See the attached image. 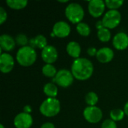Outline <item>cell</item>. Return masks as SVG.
<instances>
[{"instance_id": "d4e9b609", "label": "cell", "mask_w": 128, "mask_h": 128, "mask_svg": "<svg viewBox=\"0 0 128 128\" xmlns=\"http://www.w3.org/2000/svg\"><path fill=\"white\" fill-rule=\"evenodd\" d=\"M106 6L109 8L110 10H116L117 8H119L123 4V0H106L105 1Z\"/></svg>"}, {"instance_id": "4fadbf2b", "label": "cell", "mask_w": 128, "mask_h": 128, "mask_svg": "<svg viewBox=\"0 0 128 128\" xmlns=\"http://www.w3.org/2000/svg\"><path fill=\"white\" fill-rule=\"evenodd\" d=\"M112 44L118 50H124L128 47V35L124 32H119L114 36Z\"/></svg>"}, {"instance_id": "e0dca14e", "label": "cell", "mask_w": 128, "mask_h": 128, "mask_svg": "<svg viewBox=\"0 0 128 128\" xmlns=\"http://www.w3.org/2000/svg\"><path fill=\"white\" fill-rule=\"evenodd\" d=\"M44 92L49 98H56L58 94V88L55 84L49 82L45 84V86H44Z\"/></svg>"}, {"instance_id": "ffe728a7", "label": "cell", "mask_w": 128, "mask_h": 128, "mask_svg": "<svg viewBox=\"0 0 128 128\" xmlns=\"http://www.w3.org/2000/svg\"><path fill=\"white\" fill-rule=\"evenodd\" d=\"M42 73L47 77H55L57 74V70L52 64H46L43 67Z\"/></svg>"}, {"instance_id": "ac0fdd59", "label": "cell", "mask_w": 128, "mask_h": 128, "mask_svg": "<svg viewBox=\"0 0 128 128\" xmlns=\"http://www.w3.org/2000/svg\"><path fill=\"white\" fill-rule=\"evenodd\" d=\"M6 3L9 8L15 9V10H20V9L24 8L27 5L28 1L26 0H7Z\"/></svg>"}, {"instance_id": "9c48e42d", "label": "cell", "mask_w": 128, "mask_h": 128, "mask_svg": "<svg viewBox=\"0 0 128 128\" xmlns=\"http://www.w3.org/2000/svg\"><path fill=\"white\" fill-rule=\"evenodd\" d=\"M32 123L33 119L32 116L26 112L19 113L14 120V126L16 128H30Z\"/></svg>"}, {"instance_id": "836d02e7", "label": "cell", "mask_w": 128, "mask_h": 128, "mask_svg": "<svg viewBox=\"0 0 128 128\" xmlns=\"http://www.w3.org/2000/svg\"><path fill=\"white\" fill-rule=\"evenodd\" d=\"M58 2H62V3H64V2H68V0H64V1H61V0H58Z\"/></svg>"}, {"instance_id": "4dcf8cb0", "label": "cell", "mask_w": 128, "mask_h": 128, "mask_svg": "<svg viewBox=\"0 0 128 128\" xmlns=\"http://www.w3.org/2000/svg\"><path fill=\"white\" fill-rule=\"evenodd\" d=\"M40 128H55V126L52 123H50V122H46L45 124H44Z\"/></svg>"}, {"instance_id": "7c38bea8", "label": "cell", "mask_w": 128, "mask_h": 128, "mask_svg": "<svg viewBox=\"0 0 128 128\" xmlns=\"http://www.w3.org/2000/svg\"><path fill=\"white\" fill-rule=\"evenodd\" d=\"M14 66V60L11 55L2 53L0 56V70L3 74L10 73Z\"/></svg>"}, {"instance_id": "7402d4cb", "label": "cell", "mask_w": 128, "mask_h": 128, "mask_svg": "<svg viewBox=\"0 0 128 128\" xmlns=\"http://www.w3.org/2000/svg\"><path fill=\"white\" fill-rule=\"evenodd\" d=\"M124 115H125V113H124V110H120V109H115L110 112V118L114 122L122 121L124 118Z\"/></svg>"}, {"instance_id": "cb8c5ba5", "label": "cell", "mask_w": 128, "mask_h": 128, "mask_svg": "<svg viewBox=\"0 0 128 128\" xmlns=\"http://www.w3.org/2000/svg\"><path fill=\"white\" fill-rule=\"evenodd\" d=\"M35 46L39 49H44L47 46V40L46 38L43 34H38L35 38H34Z\"/></svg>"}, {"instance_id": "277c9868", "label": "cell", "mask_w": 128, "mask_h": 128, "mask_svg": "<svg viewBox=\"0 0 128 128\" xmlns=\"http://www.w3.org/2000/svg\"><path fill=\"white\" fill-rule=\"evenodd\" d=\"M65 15L72 23H80L85 16L82 7L78 3H70L65 8Z\"/></svg>"}, {"instance_id": "e575fe53", "label": "cell", "mask_w": 128, "mask_h": 128, "mask_svg": "<svg viewBox=\"0 0 128 128\" xmlns=\"http://www.w3.org/2000/svg\"><path fill=\"white\" fill-rule=\"evenodd\" d=\"M51 36H52V37H54V36H55V34H54L53 32H52V33H51Z\"/></svg>"}, {"instance_id": "44dd1931", "label": "cell", "mask_w": 128, "mask_h": 128, "mask_svg": "<svg viewBox=\"0 0 128 128\" xmlns=\"http://www.w3.org/2000/svg\"><path fill=\"white\" fill-rule=\"evenodd\" d=\"M98 39L102 42H107L111 38V32L109 28H104L98 32Z\"/></svg>"}, {"instance_id": "d6986e66", "label": "cell", "mask_w": 128, "mask_h": 128, "mask_svg": "<svg viewBox=\"0 0 128 128\" xmlns=\"http://www.w3.org/2000/svg\"><path fill=\"white\" fill-rule=\"evenodd\" d=\"M76 31L80 35L84 36V37H87L89 35V34L91 32V28L87 23L80 22L76 26Z\"/></svg>"}, {"instance_id": "6da1fadb", "label": "cell", "mask_w": 128, "mask_h": 128, "mask_svg": "<svg viewBox=\"0 0 128 128\" xmlns=\"http://www.w3.org/2000/svg\"><path fill=\"white\" fill-rule=\"evenodd\" d=\"M94 71L93 64L86 58H78L74 61L71 65V73L74 78L78 80L89 79Z\"/></svg>"}, {"instance_id": "f546056e", "label": "cell", "mask_w": 128, "mask_h": 128, "mask_svg": "<svg viewBox=\"0 0 128 128\" xmlns=\"http://www.w3.org/2000/svg\"><path fill=\"white\" fill-rule=\"evenodd\" d=\"M95 26H96V28H97L98 30H100V29H101V28H105V27H104V23H103V21H102V20H99V21H98V22H96V24H95Z\"/></svg>"}, {"instance_id": "484cf974", "label": "cell", "mask_w": 128, "mask_h": 128, "mask_svg": "<svg viewBox=\"0 0 128 128\" xmlns=\"http://www.w3.org/2000/svg\"><path fill=\"white\" fill-rule=\"evenodd\" d=\"M28 40L26 37V34H19L16 36L15 38V42L17 45L22 46H26L27 45V44H28Z\"/></svg>"}, {"instance_id": "1f68e13d", "label": "cell", "mask_w": 128, "mask_h": 128, "mask_svg": "<svg viewBox=\"0 0 128 128\" xmlns=\"http://www.w3.org/2000/svg\"><path fill=\"white\" fill-rule=\"evenodd\" d=\"M32 112V107L29 105H26L23 107V112L29 114Z\"/></svg>"}, {"instance_id": "f1b7e54d", "label": "cell", "mask_w": 128, "mask_h": 128, "mask_svg": "<svg viewBox=\"0 0 128 128\" xmlns=\"http://www.w3.org/2000/svg\"><path fill=\"white\" fill-rule=\"evenodd\" d=\"M87 52H88V54L90 56H94L97 55L98 51H97V50L94 47H89L88 49V50H87Z\"/></svg>"}, {"instance_id": "4316f807", "label": "cell", "mask_w": 128, "mask_h": 128, "mask_svg": "<svg viewBox=\"0 0 128 128\" xmlns=\"http://www.w3.org/2000/svg\"><path fill=\"white\" fill-rule=\"evenodd\" d=\"M101 128H117V125L112 119H106L102 123Z\"/></svg>"}, {"instance_id": "9a60e30c", "label": "cell", "mask_w": 128, "mask_h": 128, "mask_svg": "<svg viewBox=\"0 0 128 128\" xmlns=\"http://www.w3.org/2000/svg\"><path fill=\"white\" fill-rule=\"evenodd\" d=\"M15 45V40L10 35L4 34L0 36V46L2 50L10 51L14 49Z\"/></svg>"}, {"instance_id": "2e32d148", "label": "cell", "mask_w": 128, "mask_h": 128, "mask_svg": "<svg viewBox=\"0 0 128 128\" xmlns=\"http://www.w3.org/2000/svg\"><path fill=\"white\" fill-rule=\"evenodd\" d=\"M67 52L68 55L76 59L78 58L81 53V47L80 45L76 41H70L66 47Z\"/></svg>"}, {"instance_id": "8992f818", "label": "cell", "mask_w": 128, "mask_h": 128, "mask_svg": "<svg viewBox=\"0 0 128 128\" xmlns=\"http://www.w3.org/2000/svg\"><path fill=\"white\" fill-rule=\"evenodd\" d=\"M57 85L61 87L67 88L70 86L74 82V76L70 71L66 69H62L58 70L52 80Z\"/></svg>"}, {"instance_id": "30bf717a", "label": "cell", "mask_w": 128, "mask_h": 128, "mask_svg": "<svg viewBox=\"0 0 128 128\" xmlns=\"http://www.w3.org/2000/svg\"><path fill=\"white\" fill-rule=\"evenodd\" d=\"M41 58L46 64H52L58 58V51L56 48L52 45H47L42 50Z\"/></svg>"}, {"instance_id": "52a82bcc", "label": "cell", "mask_w": 128, "mask_h": 128, "mask_svg": "<svg viewBox=\"0 0 128 128\" xmlns=\"http://www.w3.org/2000/svg\"><path fill=\"white\" fill-rule=\"evenodd\" d=\"M83 116L85 119L92 124L99 122L103 118L102 110L97 106H87L83 111Z\"/></svg>"}, {"instance_id": "5b68a950", "label": "cell", "mask_w": 128, "mask_h": 128, "mask_svg": "<svg viewBox=\"0 0 128 128\" xmlns=\"http://www.w3.org/2000/svg\"><path fill=\"white\" fill-rule=\"evenodd\" d=\"M122 15L117 10H110L104 16L102 21L105 28L111 29L117 27L121 22Z\"/></svg>"}, {"instance_id": "8fae6325", "label": "cell", "mask_w": 128, "mask_h": 128, "mask_svg": "<svg viewBox=\"0 0 128 128\" xmlns=\"http://www.w3.org/2000/svg\"><path fill=\"white\" fill-rule=\"evenodd\" d=\"M52 32L55 34V36L58 38H66L70 33V26L64 21H58L53 26Z\"/></svg>"}, {"instance_id": "603a6c76", "label": "cell", "mask_w": 128, "mask_h": 128, "mask_svg": "<svg viewBox=\"0 0 128 128\" xmlns=\"http://www.w3.org/2000/svg\"><path fill=\"white\" fill-rule=\"evenodd\" d=\"M86 102L89 106H94L98 102V96L96 93L91 92L86 96Z\"/></svg>"}, {"instance_id": "5bb4252c", "label": "cell", "mask_w": 128, "mask_h": 128, "mask_svg": "<svg viewBox=\"0 0 128 128\" xmlns=\"http://www.w3.org/2000/svg\"><path fill=\"white\" fill-rule=\"evenodd\" d=\"M96 57L100 62L108 63L112 60L114 57V52L109 47H103L98 50Z\"/></svg>"}, {"instance_id": "83f0119b", "label": "cell", "mask_w": 128, "mask_h": 128, "mask_svg": "<svg viewBox=\"0 0 128 128\" xmlns=\"http://www.w3.org/2000/svg\"><path fill=\"white\" fill-rule=\"evenodd\" d=\"M6 20H7V13L2 7H0V25H2Z\"/></svg>"}, {"instance_id": "d590c367", "label": "cell", "mask_w": 128, "mask_h": 128, "mask_svg": "<svg viewBox=\"0 0 128 128\" xmlns=\"http://www.w3.org/2000/svg\"><path fill=\"white\" fill-rule=\"evenodd\" d=\"M0 128H4V125L3 124H0Z\"/></svg>"}, {"instance_id": "d6a6232c", "label": "cell", "mask_w": 128, "mask_h": 128, "mask_svg": "<svg viewBox=\"0 0 128 128\" xmlns=\"http://www.w3.org/2000/svg\"><path fill=\"white\" fill-rule=\"evenodd\" d=\"M124 112L125 115L128 116V102H127V103H126V104L124 105Z\"/></svg>"}, {"instance_id": "3957f363", "label": "cell", "mask_w": 128, "mask_h": 128, "mask_svg": "<svg viewBox=\"0 0 128 128\" xmlns=\"http://www.w3.org/2000/svg\"><path fill=\"white\" fill-rule=\"evenodd\" d=\"M61 110L60 102L56 98H48L40 106V112L46 117L57 116Z\"/></svg>"}, {"instance_id": "7a4b0ae2", "label": "cell", "mask_w": 128, "mask_h": 128, "mask_svg": "<svg viewBox=\"0 0 128 128\" xmlns=\"http://www.w3.org/2000/svg\"><path fill=\"white\" fill-rule=\"evenodd\" d=\"M16 58L20 65L23 67H28L35 62L37 53L34 49L29 46H26L19 49L16 52Z\"/></svg>"}, {"instance_id": "ba28073f", "label": "cell", "mask_w": 128, "mask_h": 128, "mask_svg": "<svg viewBox=\"0 0 128 128\" xmlns=\"http://www.w3.org/2000/svg\"><path fill=\"white\" fill-rule=\"evenodd\" d=\"M106 4L102 0H92L88 2V9L89 14L94 17L100 16L105 10Z\"/></svg>"}]
</instances>
